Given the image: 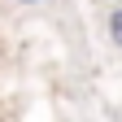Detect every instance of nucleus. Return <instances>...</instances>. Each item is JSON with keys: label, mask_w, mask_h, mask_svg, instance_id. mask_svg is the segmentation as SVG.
<instances>
[{"label": "nucleus", "mask_w": 122, "mask_h": 122, "mask_svg": "<svg viewBox=\"0 0 122 122\" xmlns=\"http://www.w3.org/2000/svg\"><path fill=\"white\" fill-rule=\"evenodd\" d=\"M105 26H109L113 48H122V5H118V9H109V22H105Z\"/></svg>", "instance_id": "obj_1"}, {"label": "nucleus", "mask_w": 122, "mask_h": 122, "mask_svg": "<svg viewBox=\"0 0 122 122\" xmlns=\"http://www.w3.org/2000/svg\"><path fill=\"white\" fill-rule=\"evenodd\" d=\"M18 5H44V0H18Z\"/></svg>", "instance_id": "obj_2"}]
</instances>
